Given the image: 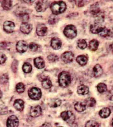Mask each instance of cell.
Segmentation results:
<instances>
[{
  "instance_id": "obj_4",
  "label": "cell",
  "mask_w": 113,
  "mask_h": 127,
  "mask_svg": "<svg viewBox=\"0 0 113 127\" xmlns=\"http://www.w3.org/2000/svg\"><path fill=\"white\" fill-rule=\"evenodd\" d=\"M28 95L30 98L32 100H39L41 97V90L38 88L32 87L28 90Z\"/></svg>"
},
{
  "instance_id": "obj_38",
  "label": "cell",
  "mask_w": 113,
  "mask_h": 127,
  "mask_svg": "<svg viewBox=\"0 0 113 127\" xmlns=\"http://www.w3.org/2000/svg\"><path fill=\"white\" fill-rule=\"evenodd\" d=\"M30 49L33 51H35L38 49V45L33 42L30 43L29 45Z\"/></svg>"
},
{
  "instance_id": "obj_37",
  "label": "cell",
  "mask_w": 113,
  "mask_h": 127,
  "mask_svg": "<svg viewBox=\"0 0 113 127\" xmlns=\"http://www.w3.org/2000/svg\"><path fill=\"white\" fill-rule=\"evenodd\" d=\"M8 79V75L6 74H3L0 77V82L1 84H4L7 82Z\"/></svg>"
},
{
  "instance_id": "obj_31",
  "label": "cell",
  "mask_w": 113,
  "mask_h": 127,
  "mask_svg": "<svg viewBox=\"0 0 113 127\" xmlns=\"http://www.w3.org/2000/svg\"><path fill=\"white\" fill-rule=\"evenodd\" d=\"M16 88L17 92L20 93H23L25 89L24 84L22 82H20L17 84Z\"/></svg>"
},
{
  "instance_id": "obj_32",
  "label": "cell",
  "mask_w": 113,
  "mask_h": 127,
  "mask_svg": "<svg viewBox=\"0 0 113 127\" xmlns=\"http://www.w3.org/2000/svg\"><path fill=\"white\" fill-rule=\"evenodd\" d=\"M99 126L98 122L93 120H90L86 123L85 127H99Z\"/></svg>"
},
{
  "instance_id": "obj_19",
  "label": "cell",
  "mask_w": 113,
  "mask_h": 127,
  "mask_svg": "<svg viewBox=\"0 0 113 127\" xmlns=\"http://www.w3.org/2000/svg\"><path fill=\"white\" fill-rule=\"evenodd\" d=\"M35 66L38 69H42L44 67L45 64L43 59L40 57H37L34 60Z\"/></svg>"
},
{
  "instance_id": "obj_7",
  "label": "cell",
  "mask_w": 113,
  "mask_h": 127,
  "mask_svg": "<svg viewBox=\"0 0 113 127\" xmlns=\"http://www.w3.org/2000/svg\"><path fill=\"white\" fill-rule=\"evenodd\" d=\"M7 127H18L19 126V120L15 115H12L9 117L7 120Z\"/></svg>"
},
{
  "instance_id": "obj_15",
  "label": "cell",
  "mask_w": 113,
  "mask_h": 127,
  "mask_svg": "<svg viewBox=\"0 0 113 127\" xmlns=\"http://www.w3.org/2000/svg\"><path fill=\"white\" fill-rule=\"evenodd\" d=\"M90 12L93 16L99 17L101 13V10L98 4L95 3L91 6L90 9Z\"/></svg>"
},
{
  "instance_id": "obj_40",
  "label": "cell",
  "mask_w": 113,
  "mask_h": 127,
  "mask_svg": "<svg viewBox=\"0 0 113 127\" xmlns=\"http://www.w3.org/2000/svg\"><path fill=\"white\" fill-rule=\"evenodd\" d=\"M7 59L5 55L2 52H0V64L4 63Z\"/></svg>"
},
{
  "instance_id": "obj_44",
  "label": "cell",
  "mask_w": 113,
  "mask_h": 127,
  "mask_svg": "<svg viewBox=\"0 0 113 127\" xmlns=\"http://www.w3.org/2000/svg\"><path fill=\"white\" fill-rule=\"evenodd\" d=\"M110 70L111 72L113 74V65H112V66L110 67Z\"/></svg>"
},
{
  "instance_id": "obj_16",
  "label": "cell",
  "mask_w": 113,
  "mask_h": 127,
  "mask_svg": "<svg viewBox=\"0 0 113 127\" xmlns=\"http://www.w3.org/2000/svg\"><path fill=\"white\" fill-rule=\"evenodd\" d=\"M61 40L58 38L54 37L51 40V46L54 49H59L61 47Z\"/></svg>"
},
{
  "instance_id": "obj_35",
  "label": "cell",
  "mask_w": 113,
  "mask_h": 127,
  "mask_svg": "<svg viewBox=\"0 0 113 127\" xmlns=\"http://www.w3.org/2000/svg\"><path fill=\"white\" fill-rule=\"evenodd\" d=\"M47 59L51 62H54L58 60V57L55 54H51L48 56Z\"/></svg>"
},
{
  "instance_id": "obj_45",
  "label": "cell",
  "mask_w": 113,
  "mask_h": 127,
  "mask_svg": "<svg viewBox=\"0 0 113 127\" xmlns=\"http://www.w3.org/2000/svg\"><path fill=\"white\" fill-rule=\"evenodd\" d=\"M2 93L1 91V90H0V98H1L2 97Z\"/></svg>"
},
{
  "instance_id": "obj_13",
  "label": "cell",
  "mask_w": 113,
  "mask_h": 127,
  "mask_svg": "<svg viewBox=\"0 0 113 127\" xmlns=\"http://www.w3.org/2000/svg\"><path fill=\"white\" fill-rule=\"evenodd\" d=\"M47 1H39L37 2L35 7L37 12H41L45 10L48 7Z\"/></svg>"
},
{
  "instance_id": "obj_39",
  "label": "cell",
  "mask_w": 113,
  "mask_h": 127,
  "mask_svg": "<svg viewBox=\"0 0 113 127\" xmlns=\"http://www.w3.org/2000/svg\"><path fill=\"white\" fill-rule=\"evenodd\" d=\"M18 62L16 60H14L13 61L11 65V68L14 72H16L17 69Z\"/></svg>"
},
{
  "instance_id": "obj_41",
  "label": "cell",
  "mask_w": 113,
  "mask_h": 127,
  "mask_svg": "<svg viewBox=\"0 0 113 127\" xmlns=\"http://www.w3.org/2000/svg\"><path fill=\"white\" fill-rule=\"evenodd\" d=\"M107 97L111 101H113V89L110 90L107 94Z\"/></svg>"
},
{
  "instance_id": "obj_49",
  "label": "cell",
  "mask_w": 113,
  "mask_h": 127,
  "mask_svg": "<svg viewBox=\"0 0 113 127\" xmlns=\"http://www.w3.org/2000/svg\"></svg>"
},
{
  "instance_id": "obj_42",
  "label": "cell",
  "mask_w": 113,
  "mask_h": 127,
  "mask_svg": "<svg viewBox=\"0 0 113 127\" xmlns=\"http://www.w3.org/2000/svg\"><path fill=\"white\" fill-rule=\"evenodd\" d=\"M55 16H52L49 19V22L51 24H54L56 22L57 18Z\"/></svg>"
},
{
  "instance_id": "obj_23",
  "label": "cell",
  "mask_w": 113,
  "mask_h": 127,
  "mask_svg": "<svg viewBox=\"0 0 113 127\" xmlns=\"http://www.w3.org/2000/svg\"><path fill=\"white\" fill-rule=\"evenodd\" d=\"M99 45L98 41L96 39H93L90 41L89 44V49L92 51H96L98 49Z\"/></svg>"
},
{
  "instance_id": "obj_8",
  "label": "cell",
  "mask_w": 113,
  "mask_h": 127,
  "mask_svg": "<svg viewBox=\"0 0 113 127\" xmlns=\"http://www.w3.org/2000/svg\"><path fill=\"white\" fill-rule=\"evenodd\" d=\"M61 60L65 63H70L73 61L74 55L71 52H66L61 55Z\"/></svg>"
},
{
  "instance_id": "obj_20",
  "label": "cell",
  "mask_w": 113,
  "mask_h": 127,
  "mask_svg": "<svg viewBox=\"0 0 113 127\" xmlns=\"http://www.w3.org/2000/svg\"><path fill=\"white\" fill-rule=\"evenodd\" d=\"M61 104V100L58 99L54 98L50 100L49 105L50 107L56 108L59 107Z\"/></svg>"
},
{
  "instance_id": "obj_30",
  "label": "cell",
  "mask_w": 113,
  "mask_h": 127,
  "mask_svg": "<svg viewBox=\"0 0 113 127\" xmlns=\"http://www.w3.org/2000/svg\"><path fill=\"white\" fill-rule=\"evenodd\" d=\"M23 71L26 73H29L32 70V67L29 63H25L22 67Z\"/></svg>"
},
{
  "instance_id": "obj_21",
  "label": "cell",
  "mask_w": 113,
  "mask_h": 127,
  "mask_svg": "<svg viewBox=\"0 0 113 127\" xmlns=\"http://www.w3.org/2000/svg\"><path fill=\"white\" fill-rule=\"evenodd\" d=\"M89 88L86 85H82L78 86L77 92L78 94L81 95H86L89 93Z\"/></svg>"
},
{
  "instance_id": "obj_22",
  "label": "cell",
  "mask_w": 113,
  "mask_h": 127,
  "mask_svg": "<svg viewBox=\"0 0 113 127\" xmlns=\"http://www.w3.org/2000/svg\"><path fill=\"white\" fill-rule=\"evenodd\" d=\"M111 114V111L109 108H105L101 109L99 112V114L101 118H106L109 117Z\"/></svg>"
},
{
  "instance_id": "obj_29",
  "label": "cell",
  "mask_w": 113,
  "mask_h": 127,
  "mask_svg": "<svg viewBox=\"0 0 113 127\" xmlns=\"http://www.w3.org/2000/svg\"><path fill=\"white\" fill-rule=\"evenodd\" d=\"M97 87L98 92L100 93H104L107 91V86L105 83H99L97 85Z\"/></svg>"
},
{
  "instance_id": "obj_28",
  "label": "cell",
  "mask_w": 113,
  "mask_h": 127,
  "mask_svg": "<svg viewBox=\"0 0 113 127\" xmlns=\"http://www.w3.org/2000/svg\"><path fill=\"white\" fill-rule=\"evenodd\" d=\"M42 85L43 87L45 89H49L52 86L51 81L48 79H44L42 82Z\"/></svg>"
},
{
  "instance_id": "obj_33",
  "label": "cell",
  "mask_w": 113,
  "mask_h": 127,
  "mask_svg": "<svg viewBox=\"0 0 113 127\" xmlns=\"http://www.w3.org/2000/svg\"><path fill=\"white\" fill-rule=\"evenodd\" d=\"M112 33L110 30L106 29V28L103 30V31L100 33V35L101 36L105 37H108L112 35Z\"/></svg>"
},
{
  "instance_id": "obj_36",
  "label": "cell",
  "mask_w": 113,
  "mask_h": 127,
  "mask_svg": "<svg viewBox=\"0 0 113 127\" xmlns=\"http://www.w3.org/2000/svg\"><path fill=\"white\" fill-rule=\"evenodd\" d=\"M8 108L4 105H0V114L1 115H6L8 113Z\"/></svg>"
},
{
  "instance_id": "obj_3",
  "label": "cell",
  "mask_w": 113,
  "mask_h": 127,
  "mask_svg": "<svg viewBox=\"0 0 113 127\" xmlns=\"http://www.w3.org/2000/svg\"><path fill=\"white\" fill-rule=\"evenodd\" d=\"M63 33L68 38L73 39L77 35V31L74 26L71 25H68L64 28Z\"/></svg>"
},
{
  "instance_id": "obj_2",
  "label": "cell",
  "mask_w": 113,
  "mask_h": 127,
  "mask_svg": "<svg viewBox=\"0 0 113 127\" xmlns=\"http://www.w3.org/2000/svg\"><path fill=\"white\" fill-rule=\"evenodd\" d=\"M58 80L60 87L63 88L67 87L70 84L71 81L70 73L65 71L60 72L58 75Z\"/></svg>"
},
{
  "instance_id": "obj_12",
  "label": "cell",
  "mask_w": 113,
  "mask_h": 127,
  "mask_svg": "<svg viewBox=\"0 0 113 127\" xmlns=\"http://www.w3.org/2000/svg\"><path fill=\"white\" fill-rule=\"evenodd\" d=\"M3 29L8 33H11L13 32L15 27L14 23L10 21H6L3 24Z\"/></svg>"
},
{
  "instance_id": "obj_25",
  "label": "cell",
  "mask_w": 113,
  "mask_h": 127,
  "mask_svg": "<svg viewBox=\"0 0 113 127\" xmlns=\"http://www.w3.org/2000/svg\"><path fill=\"white\" fill-rule=\"evenodd\" d=\"M76 60L80 65L83 66L86 65L87 63L88 59L85 55H81L77 57Z\"/></svg>"
},
{
  "instance_id": "obj_14",
  "label": "cell",
  "mask_w": 113,
  "mask_h": 127,
  "mask_svg": "<svg viewBox=\"0 0 113 127\" xmlns=\"http://www.w3.org/2000/svg\"><path fill=\"white\" fill-rule=\"evenodd\" d=\"M32 29V26L30 24L26 22H24L21 25L20 30L24 33L28 34L31 31Z\"/></svg>"
},
{
  "instance_id": "obj_24",
  "label": "cell",
  "mask_w": 113,
  "mask_h": 127,
  "mask_svg": "<svg viewBox=\"0 0 113 127\" xmlns=\"http://www.w3.org/2000/svg\"><path fill=\"white\" fill-rule=\"evenodd\" d=\"M86 106L84 103L78 102L75 104L74 108L77 112H83L86 110Z\"/></svg>"
},
{
  "instance_id": "obj_48",
  "label": "cell",
  "mask_w": 113,
  "mask_h": 127,
  "mask_svg": "<svg viewBox=\"0 0 113 127\" xmlns=\"http://www.w3.org/2000/svg\"></svg>"
},
{
  "instance_id": "obj_27",
  "label": "cell",
  "mask_w": 113,
  "mask_h": 127,
  "mask_svg": "<svg viewBox=\"0 0 113 127\" xmlns=\"http://www.w3.org/2000/svg\"><path fill=\"white\" fill-rule=\"evenodd\" d=\"M84 103L86 106L93 107L96 105V101L94 98L92 97H89L85 99Z\"/></svg>"
},
{
  "instance_id": "obj_10",
  "label": "cell",
  "mask_w": 113,
  "mask_h": 127,
  "mask_svg": "<svg viewBox=\"0 0 113 127\" xmlns=\"http://www.w3.org/2000/svg\"><path fill=\"white\" fill-rule=\"evenodd\" d=\"M42 109L39 105L32 107L30 111V115L31 117L36 118L41 115Z\"/></svg>"
},
{
  "instance_id": "obj_6",
  "label": "cell",
  "mask_w": 113,
  "mask_h": 127,
  "mask_svg": "<svg viewBox=\"0 0 113 127\" xmlns=\"http://www.w3.org/2000/svg\"><path fill=\"white\" fill-rule=\"evenodd\" d=\"M28 46L27 42L24 40L19 41L16 45L17 51L20 53H23L27 50Z\"/></svg>"
},
{
  "instance_id": "obj_17",
  "label": "cell",
  "mask_w": 113,
  "mask_h": 127,
  "mask_svg": "<svg viewBox=\"0 0 113 127\" xmlns=\"http://www.w3.org/2000/svg\"><path fill=\"white\" fill-rule=\"evenodd\" d=\"M13 105L16 110L21 112L23 111L24 108V102L22 99H16L14 102Z\"/></svg>"
},
{
  "instance_id": "obj_43",
  "label": "cell",
  "mask_w": 113,
  "mask_h": 127,
  "mask_svg": "<svg viewBox=\"0 0 113 127\" xmlns=\"http://www.w3.org/2000/svg\"><path fill=\"white\" fill-rule=\"evenodd\" d=\"M40 127H52V126L49 123H46L43 124Z\"/></svg>"
},
{
  "instance_id": "obj_11",
  "label": "cell",
  "mask_w": 113,
  "mask_h": 127,
  "mask_svg": "<svg viewBox=\"0 0 113 127\" xmlns=\"http://www.w3.org/2000/svg\"><path fill=\"white\" fill-rule=\"evenodd\" d=\"M47 28L43 24L38 25L36 27V32L38 35L39 36H43L47 34Z\"/></svg>"
},
{
  "instance_id": "obj_34",
  "label": "cell",
  "mask_w": 113,
  "mask_h": 127,
  "mask_svg": "<svg viewBox=\"0 0 113 127\" xmlns=\"http://www.w3.org/2000/svg\"><path fill=\"white\" fill-rule=\"evenodd\" d=\"M78 46L79 48L82 49H85L87 46V43L84 39H79L78 41Z\"/></svg>"
},
{
  "instance_id": "obj_46",
  "label": "cell",
  "mask_w": 113,
  "mask_h": 127,
  "mask_svg": "<svg viewBox=\"0 0 113 127\" xmlns=\"http://www.w3.org/2000/svg\"><path fill=\"white\" fill-rule=\"evenodd\" d=\"M111 49H112V51L113 52V44L111 45Z\"/></svg>"
},
{
  "instance_id": "obj_1",
  "label": "cell",
  "mask_w": 113,
  "mask_h": 127,
  "mask_svg": "<svg viewBox=\"0 0 113 127\" xmlns=\"http://www.w3.org/2000/svg\"><path fill=\"white\" fill-rule=\"evenodd\" d=\"M50 9L53 14L57 15L65 11L66 8V4L63 1L53 2L50 5Z\"/></svg>"
},
{
  "instance_id": "obj_26",
  "label": "cell",
  "mask_w": 113,
  "mask_h": 127,
  "mask_svg": "<svg viewBox=\"0 0 113 127\" xmlns=\"http://www.w3.org/2000/svg\"><path fill=\"white\" fill-rule=\"evenodd\" d=\"M0 2L2 7L6 10L10 9L12 5V1L11 0H3Z\"/></svg>"
},
{
  "instance_id": "obj_47",
  "label": "cell",
  "mask_w": 113,
  "mask_h": 127,
  "mask_svg": "<svg viewBox=\"0 0 113 127\" xmlns=\"http://www.w3.org/2000/svg\"><path fill=\"white\" fill-rule=\"evenodd\" d=\"M112 126H113V120H112Z\"/></svg>"
},
{
  "instance_id": "obj_5",
  "label": "cell",
  "mask_w": 113,
  "mask_h": 127,
  "mask_svg": "<svg viewBox=\"0 0 113 127\" xmlns=\"http://www.w3.org/2000/svg\"><path fill=\"white\" fill-rule=\"evenodd\" d=\"M61 118L64 121L69 124H72L75 120L74 114L70 111H65L60 114Z\"/></svg>"
},
{
  "instance_id": "obj_9",
  "label": "cell",
  "mask_w": 113,
  "mask_h": 127,
  "mask_svg": "<svg viewBox=\"0 0 113 127\" xmlns=\"http://www.w3.org/2000/svg\"><path fill=\"white\" fill-rule=\"evenodd\" d=\"M105 28V27H103L99 23L96 22L94 24L91 25L90 30L92 33L97 34L102 32Z\"/></svg>"
},
{
  "instance_id": "obj_18",
  "label": "cell",
  "mask_w": 113,
  "mask_h": 127,
  "mask_svg": "<svg viewBox=\"0 0 113 127\" xmlns=\"http://www.w3.org/2000/svg\"><path fill=\"white\" fill-rule=\"evenodd\" d=\"M103 68L100 64H96L93 67V74H94V77L96 78L101 76L103 74Z\"/></svg>"
}]
</instances>
